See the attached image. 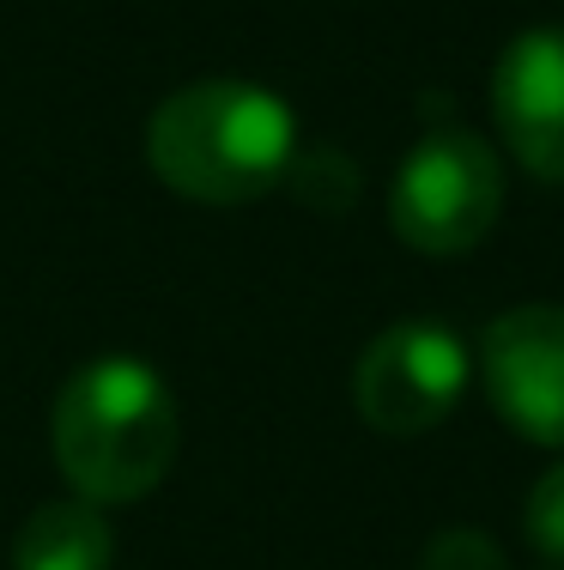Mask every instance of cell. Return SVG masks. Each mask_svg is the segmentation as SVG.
<instances>
[{
    "instance_id": "1",
    "label": "cell",
    "mask_w": 564,
    "mask_h": 570,
    "mask_svg": "<svg viewBox=\"0 0 564 570\" xmlns=\"http://www.w3.org/2000/svg\"><path fill=\"white\" fill-rule=\"evenodd\" d=\"M49 450L73 498L110 510L165 485L182 450V413L170 383L146 358L110 352L79 364L49 406Z\"/></svg>"
},
{
    "instance_id": "2",
    "label": "cell",
    "mask_w": 564,
    "mask_h": 570,
    "mask_svg": "<svg viewBox=\"0 0 564 570\" xmlns=\"http://www.w3.org/2000/svg\"><path fill=\"white\" fill-rule=\"evenodd\" d=\"M146 165L182 200L244 207L274 195L298 165V116L255 79H195L146 121Z\"/></svg>"
},
{
    "instance_id": "3",
    "label": "cell",
    "mask_w": 564,
    "mask_h": 570,
    "mask_svg": "<svg viewBox=\"0 0 564 570\" xmlns=\"http://www.w3.org/2000/svg\"><path fill=\"white\" fill-rule=\"evenodd\" d=\"M504 213V165L474 128H432L388 183V225L419 255H467Z\"/></svg>"
},
{
    "instance_id": "4",
    "label": "cell",
    "mask_w": 564,
    "mask_h": 570,
    "mask_svg": "<svg viewBox=\"0 0 564 570\" xmlns=\"http://www.w3.org/2000/svg\"><path fill=\"white\" fill-rule=\"evenodd\" d=\"M474 383V358H467L462 334L449 322H395L365 346L353 376L358 413L383 438H425L462 406Z\"/></svg>"
},
{
    "instance_id": "5",
    "label": "cell",
    "mask_w": 564,
    "mask_h": 570,
    "mask_svg": "<svg viewBox=\"0 0 564 570\" xmlns=\"http://www.w3.org/2000/svg\"><path fill=\"white\" fill-rule=\"evenodd\" d=\"M486 401L522 443L564 450V304H516L479 346Z\"/></svg>"
},
{
    "instance_id": "6",
    "label": "cell",
    "mask_w": 564,
    "mask_h": 570,
    "mask_svg": "<svg viewBox=\"0 0 564 570\" xmlns=\"http://www.w3.org/2000/svg\"><path fill=\"white\" fill-rule=\"evenodd\" d=\"M492 121L516 165L541 183H564V31L541 24L504 43L492 67Z\"/></svg>"
},
{
    "instance_id": "7",
    "label": "cell",
    "mask_w": 564,
    "mask_h": 570,
    "mask_svg": "<svg viewBox=\"0 0 564 570\" xmlns=\"http://www.w3.org/2000/svg\"><path fill=\"white\" fill-rule=\"evenodd\" d=\"M116 564V534L98 504L86 498H56L24 515L12 540V570H110Z\"/></svg>"
},
{
    "instance_id": "8",
    "label": "cell",
    "mask_w": 564,
    "mask_h": 570,
    "mask_svg": "<svg viewBox=\"0 0 564 570\" xmlns=\"http://www.w3.org/2000/svg\"><path fill=\"white\" fill-rule=\"evenodd\" d=\"M522 528H528V540L546 552V559L564 564V461L534 480L528 504H522Z\"/></svg>"
},
{
    "instance_id": "9",
    "label": "cell",
    "mask_w": 564,
    "mask_h": 570,
    "mask_svg": "<svg viewBox=\"0 0 564 570\" xmlns=\"http://www.w3.org/2000/svg\"><path fill=\"white\" fill-rule=\"evenodd\" d=\"M419 570H509V564L492 534H479V528H443L437 540H425Z\"/></svg>"
}]
</instances>
